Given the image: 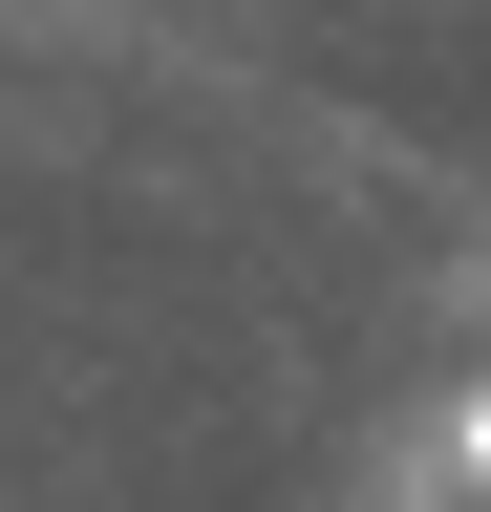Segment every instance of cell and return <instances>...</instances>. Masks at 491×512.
I'll return each mask as SVG.
<instances>
[{"mask_svg": "<svg viewBox=\"0 0 491 512\" xmlns=\"http://www.w3.org/2000/svg\"><path fill=\"white\" fill-rule=\"evenodd\" d=\"M449 448H470V491H491V384H470V427H449Z\"/></svg>", "mask_w": 491, "mask_h": 512, "instance_id": "6da1fadb", "label": "cell"}]
</instances>
